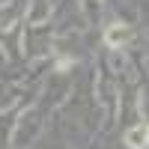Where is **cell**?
Listing matches in <instances>:
<instances>
[{"mask_svg":"<svg viewBox=\"0 0 149 149\" xmlns=\"http://www.w3.org/2000/svg\"><path fill=\"white\" fill-rule=\"evenodd\" d=\"M125 143H128L131 149H143V146L149 143V125H137V128H131V131L125 134Z\"/></svg>","mask_w":149,"mask_h":149,"instance_id":"cell-1","label":"cell"},{"mask_svg":"<svg viewBox=\"0 0 149 149\" xmlns=\"http://www.w3.org/2000/svg\"><path fill=\"white\" fill-rule=\"evenodd\" d=\"M128 39V30H125V24H113L107 33H104V42L110 45V48H116V45H122Z\"/></svg>","mask_w":149,"mask_h":149,"instance_id":"cell-2","label":"cell"}]
</instances>
